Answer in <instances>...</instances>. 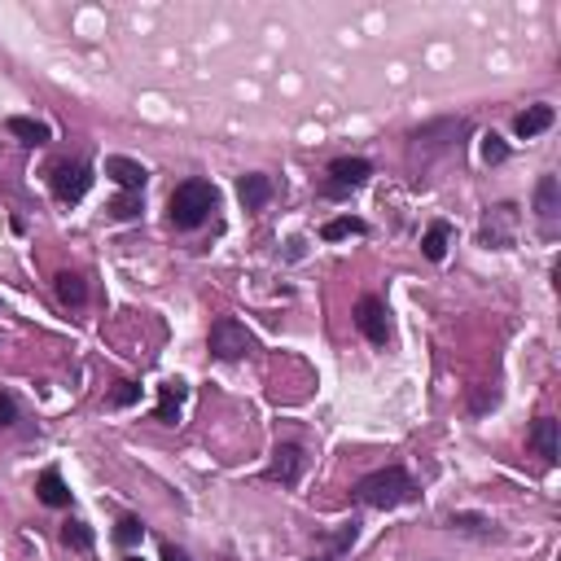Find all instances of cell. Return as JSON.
<instances>
[{"label":"cell","instance_id":"cell-1","mask_svg":"<svg viewBox=\"0 0 561 561\" xmlns=\"http://www.w3.org/2000/svg\"><path fill=\"white\" fill-rule=\"evenodd\" d=\"M364 509H400V504H412L417 500V483L404 465H386V470L364 473L356 487H351Z\"/></svg>","mask_w":561,"mask_h":561},{"label":"cell","instance_id":"cell-2","mask_svg":"<svg viewBox=\"0 0 561 561\" xmlns=\"http://www.w3.org/2000/svg\"><path fill=\"white\" fill-rule=\"evenodd\" d=\"M215 206H220V189L211 180H184V184H176V193L167 203V215H171L176 228H198Z\"/></svg>","mask_w":561,"mask_h":561},{"label":"cell","instance_id":"cell-3","mask_svg":"<svg viewBox=\"0 0 561 561\" xmlns=\"http://www.w3.org/2000/svg\"><path fill=\"white\" fill-rule=\"evenodd\" d=\"M206 347H211V356L215 359H246L255 351V334H250L242 320H233V316H220L215 325H211V338H206Z\"/></svg>","mask_w":561,"mask_h":561},{"label":"cell","instance_id":"cell-4","mask_svg":"<svg viewBox=\"0 0 561 561\" xmlns=\"http://www.w3.org/2000/svg\"><path fill=\"white\" fill-rule=\"evenodd\" d=\"M92 184V167L88 162H53L48 167V189L57 203H79Z\"/></svg>","mask_w":561,"mask_h":561},{"label":"cell","instance_id":"cell-5","mask_svg":"<svg viewBox=\"0 0 561 561\" xmlns=\"http://www.w3.org/2000/svg\"><path fill=\"white\" fill-rule=\"evenodd\" d=\"M373 176V162L369 158H334L329 162V184H325V193L329 198H342V193H351V189H359L364 180Z\"/></svg>","mask_w":561,"mask_h":561},{"label":"cell","instance_id":"cell-6","mask_svg":"<svg viewBox=\"0 0 561 561\" xmlns=\"http://www.w3.org/2000/svg\"><path fill=\"white\" fill-rule=\"evenodd\" d=\"M517 224H522V215H517L514 203H500L487 211V220H483V242L495 250H509L517 237Z\"/></svg>","mask_w":561,"mask_h":561},{"label":"cell","instance_id":"cell-7","mask_svg":"<svg viewBox=\"0 0 561 561\" xmlns=\"http://www.w3.org/2000/svg\"><path fill=\"white\" fill-rule=\"evenodd\" d=\"M356 329L369 338L373 347H386V342H390V320H386L382 298H373V294H364V298H359L356 303Z\"/></svg>","mask_w":561,"mask_h":561},{"label":"cell","instance_id":"cell-8","mask_svg":"<svg viewBox=\"0 0 561 561\" xmlns=\"http://www.w3.org/2000/svg\"><path fill=\"white\" fill-rule=\"evenodd\" d=\"M303 465H307L303 448H298V443H281V448L272 452L264 478H268V483H281V487H294V483L303 478Z\"/></svg>","mask_w":561,"mask_h":561},{"label":"cell","instance_id":"cell-9","mask_svg":"<svg viewBox=\"0 0 561 561\" xmlns=\"http://www.w3.org/2000/svg\"><path fill=\"white\" fill-rule=\"evenodd\" d=\"M535 215L544 237H557V215H561V184L557 176H539L535 184Z\"/></svg>","mask_w":561,"mask_h":561},{"label":"cell","instance_id":"cell-10","mask_svg":"<svg viewBox=\"0 0 561 561\" xmlns=\"http://www.w3.org/2000/svg\"><path fill=\"white\" fill-rule=\"evenodd\" d=\"M470 132V119H439L412 132V150H430V145H461V136Z\"/></svg>","mask_w":561,"mask_h":561},{"label":"cell","instance_id":"cell-11","mask_svg":"<svg viewBox=\"0 0 561 561\" xmlns=\"http://www.w3.org/2000/svg\"><path fill=\"white\" fill-rule=\"evenodd\" d=\"M106 176L123 189V193H140L145 184H150V171L136 162V158H123V154H114V158H106Z\"/></svg>","mask_w":561,"mask_h":561},{"label":"cell","instance_id":"cell-12","mask_svg":"<svg viewBox=\"0 0 561 561\" xmlns=\"http://www.w3.org/2000/svg\"><path fill=\"white\" fill-rule=\"evenodd\" d=\"M237 198L246 211H264L272 203V180L264 171H246V176L237 180Z\"/></svg>","mask_w":561,"mask_h":561},{"label":"cell","instance_id":"cell-13","mask_svg":"<svg viewBox=\"0 0 561 561\" xmlns=\"http://www.w3.org/2000/svg\"><path fill=\"white\" fill-rule=\"evenodd\" d=\"M184 395H189V386L180 382V378H171V382H162V386H158L154 421H162V426H176V417H180V404H184Z\"/></svg>","mask_w":561,"mask_h":561},{"label":"cell","instance_id":"cell-14","mask_svg":"<svg viewBox=\"0 0 561 561\" xmlns=\"http://www.w3.org/2000/svg\"><path fill=\"white\" fill-rule=\"evenodd\" d=\"M553 119H557V110L539 101V106H526V110L517 114V119H514V132L522 136V140H531V136L548 132V128H553Z\"/></svg>","mask_w":561,"mask_h":561},{"label":"cell","instance_id":"cell-15","mask_svg":"<svg viewBox=\"0 0 561 561\" xmlns=\"http://www.w3.org/2000/svg\"><path fill=\"white\" fill-rule=\"evenodd\" d=\"M531 448H535L548 465H557L561 443H557V421H553V417H535V426H531Z\"/></svg>","mask_w":561,"mask_h":561},{"label":"cell","instance_id":"cell-16","mask_svg":"<svg viewBox=\"0 0 561 561\" xmlns=\"http://www.w3.org/2000/svg\"><path fill=\"white\" fill-rule=\"evenodd\" d=\"M53 290H57V303H62V307H84V303H88V286H84L79 272H57Z\"/></svg>","mask_w":561,"mask_h":561},{"label":"cell","instance_id":"cell-17","mask_svg":"<svg viewBox=\"0 0 561 561\" xmlns=\"http://www.w3.org/2000/svg\"><path fill=\"white\" fill-rule=\"evenodd\" d=\"M36 495L45 500L48 509H67V504H70V487L62 483V473H57V470H45V473H40V483H36Z\"/></svg>","mask_w":561,"mask_h":561},{"label":"cell","instance_id":"cell-18","mask_svg":"<svg viewBox=\"0 0 561 561\" xmlns=\"http://www.w3.org/2000/svg\"><path fill=\"white\" fill-rule=\"evenodd\" d=\"M448 526L456 531V535H473V539H495L500 535V531H495V522L492 517H483V514H452Z\"/></svg>","mask_w":561,"mask_h":561},{"label":"cell","instance_id":"cell-19","mask_svg":"<svg viewBox=\"0 0 561 561\" xmlns=\"http://www.w3.org/2000/svg\"><path fill=\"white\" fill-rule=\"evenodd\" d=\"M9 132L18 136L23 145H36V150L53 140V132H48V123H40V119H23V114H18V119H9Z\"/></svg>","mask_w":561,"mask_h":561},{"label":"cell","instance_id":"cell-20","mask_svg":"<svg viewBox=\"0 0 561 561\" xmlns=\"http://www.w3.org/2000/svg\"><path fill=\"white\" fill-rule=\"evenodd\" d=\"M448 237H452V224H448V220H434V224L426 228V242H421V250H426L430 264H439V259L448 255Z\"/></svg>","mask_w":561,"mask_h":561},{"label":"cell","instance_id":"cell-21","mask_svg":"<svg viewBox=\"0 0 561 561\" xmlns=\"http://www.w3.org/2000/svg\"><path fill=\"white\" fill-rule=\"evenodd\" d=\"M62 544H67V548H75V553H88L92 544H97V535H92V526H88V522L70 517L67 526H62Z\"/></svg>","mask_w":561,"mask_h":561},{"label":"cell","instance_id":"cell-22","mask_svg":"<svg viewBox=\"0 0 561 561\" xmlns=\"http://www.w3.org/2000/svg\"><path fill=\"white\" fill-rule=\"evenodd\" d=\"M364 220H356V215H338V220H329V224L320 228V237H325V242H342V237H359V233H364Z\"/></svg>","mask_w":561,"mask_h":561},{"label":"cell","instance_id":"cell-23","mask_svg":"<svg viewBox=\"0 0 561 561\" xmlns=\"http://www.w3.org/2000/svg\"><path fill=\"white\" fill-rule=\"evenodd\" d=\"M136 400H140V386L136 382H114V390L106 395V404L110 408H132Z\"/></svg>","mask_w":561,"mask_h":561},{"label":"cell","instance_id":"cell-24","mask_svg":"<svg viewBox=\"0 0 561 561\" xmlns=\"http://www.w3.org/2000/svg\"><path fill=\"white\" fill-rule=\"evenodd\" d=\"M110 215L114 220H136L140 215V193H119L110 203Z\"/></svg>","mask_w":561,"mask_h":561},{"label":"cell","instance_id":"cell-25","mask_svg":"<svg viewBox=\"0 0 561 561\" xmlns=\"http://www.w3.org/2000/svg\"><path fill=\"white\" fill-rule=\"evenodd\" d=\"M356 539H359V522L351 517V522H342L334 535H329V548H334V553H347V548H351Z\"/></svg>","mask_w":561,"mask_h":561},{"label":"cell","instance_id":"cell-26","mask_svg":"<svg viewBox=\"0 0 561 561\" xmlns=\"http://www.w3.org/2000/svg\"><path fill=\"white\" fill-rule=\"evenodd\" d=\"M140 535H145V526H140L136 517H123V522L114 526V539H119L123 548H132V544H136V539H140Z\"/></svg>","mask_w":561,"mask_h":561},{"label":"cell","instance_id":"cell-27","mask_svg":"<svg viewBox=\"0 0 561 561\" xmlns=\"http://www.w3.org/2000/svg\"><path fill=\"white\" fill-rule=\"evenodd\" d=\"M483 158H487V162H504V158H509V145H504V136H495V132L483 136Z\"/></svg>","mask_w":561,"mask_h":561},{"label":"cell","instance_id":"cell-28","mask_svg":"<svg viewBox=\"0 0 561 561\" xmlns=\"http://www.w3.org/2000/svg\"><path fill=\"white\" fill-rule=\"evenodd\" d=\"M14 421H18V404H14V395L0 390V426H14Z\"/></svg>","mask_w":561,"mask_h":561},{"label":"cell","instance_id":"cell-29","mask_svg":"<svg viewBox=\"0 0 561 561\" xmlns=\"http://www.w3.org/2000/svg\"><path fill=\"white\" fill-rule=\"evenodd\" d=\"M162 561H189V553L176 548V544H162Z\"/></svg>","mask_w":561,"mask_h":561},{"label":"cell","instance_id":"cell-30","mask_svg":"<svg viewBox=\"0 0 561 561\" xmlns=\"http://www.w3.org/2000/svg\"><path fill=\"white\" fill-rule=\"evenodd\" d=\"M312 561H329V557H312Z\"/></svg>","mask_w":561,"mask_h":561},{"label":"cell","instance_id":"cell-31","mask_svg":"<svg viewBox=\"0 0 561 561\" xmlns=\"http://www.w3.org/2000/svg\"><path fill=\"white\" fill-rule=\"evenodd\" d=\"M128 561H140V557H128Z\"/></svg>","mask_w":561,"mask_h":561}]
</instances>
